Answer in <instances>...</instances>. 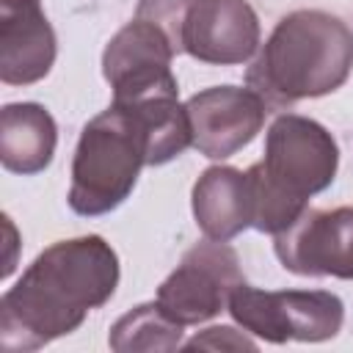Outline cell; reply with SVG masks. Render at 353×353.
I'll return each instance as SVG.
<instances>
[{
    "label": "cell",
    "mask_w": 353,
    "mask_h": 353,
    "mask_svg": "<svg viewBox=\"0 0 353 353\" xmlns=\"http://www.w3.org/2000/svg\"><path fill=\"white\" fill-rule=\"evenodd\" d=\"M243 270L237 251L223 240H204L185 251L182 262L157 287V303L179 325H199L229 306Z\"/></svg>",
    "instance_id": "6"
},
{
    "label": "cell",
    "mask_w": 353,
    "mask_h": 353,
    "mask_svg": "<svg viewBox=\"0 0 353 353\" xmlns=\"http://www.w3.org/2000/svg\"><path fill=\"white\" fill-rule=\"evenodd\" d=\"M196 226L210 240L229 243L240 232L251 229L254 199L248 174L232 165H210L193 185L190 193Z\"/></svg>",
    "instance_id": "12"
},
{
    "label": "cell",
    "mask_w": 353,
    "mask_h": 353,
    "mask_svg": "<svg viewBox=\"0 0 353 353\" xmlns=\"http://www.w3.org/2000/svg\"><path fill=\"white\" fill-rule=\"evenodd\" d=\"M259 17L248 0H193L176 30V55L234 66L259 50Z\"/></svg>",
    "instance_id": "9"
},
{
    "label": "cell",
    "mask_w": 353,
    "mask_h": 353,
    "mask_svg": "<svg viewBox=\"0 0 353 353\" xmlns=\"http://www.w3.org/2000/svg\"><path fill=\"white\" fill-rule=\"evenodd\" d=\"M58 55L55 30L39 0H0V80L30 85L50 74Z\"/></svg>",
    "instance_id": "11"
},
{
    "label": "cell",
    "mask_w": 353,
    "mask_h": 353,
    "mask_svg": "<svg viewBox=\"0 0 353 353\" xmlns=\"http://www.w3.org/2000/svg\"><path fill=\"white\" fill-rule=\"evenodd\" d=\"M190 3L193 0H138L135 17L157 25L168 36V41H171V47L176 52V30H179V22H182V17H185Z\"/></svg>",
    "instance_id": "15"
},
{
    "label": "cell",
    "mask_w": 353,
    "mask_h": 353,
    "mask_svg": "<svg viewBox=\"0 0 353 353\" xmlns=\"http://www.w3.org/2000/svg\"><path fill=\"white\" fill-rule=\"evenodd\" d=\"M58 127L39 102H11L0 110V163L11 174H41L55 154Z\"/></svg>",
    "instance_id": "13"
},
{
    "label": "cell",
    "mask_w": 353,
    "mask_h": 353,
    "mask_svg": "<svg viewBox=\"0 0 353 353\" xmlns=\"http://www.w3.org/2000/svg\"><path fill=\"white\" fill-rule=\"evenodd\" d=\"M273 251L295 276L353 279V207L303 210L295 223L273 234Z\"/></svg>",
    "instance_id": "8"
},
{
    "label": "cell",
    "mask_w": 353,
    "mask_h": 353,
    "mask_svg": "<svg viewBox=\"0 0 353 353\" xmlns=\"http://www.w3.org/2000/svg\"><path fill=\"white\" fill-rule=\"evenodd\" d=\"M353 69V30L320 8H298L281 17L256 50L245 85L268 110H287L301 99H317L345 85Z\"/></svg>",
    "instance_id": "2"
},
{
    "label": "cell",
    "mask_w": 353,
    "mask_h": 353,
    "mask_svg": "<svg viewBox=\"0 0 353 353\" xmlns=\"http://www.w3.org/2000/svg\"><path fill=\"white\" fill-rule=\"evenodd\" d=\"M119 287V256L99 234L58 240L44 248L0 301V347L39 350L77 331L91 309Z\"/></svg>",
    "instance_id": "1"
},
{
    "label": "cell",
    "mask_w": 353,
    "mask_h": 353,
    "mask_svg": "<svg viewBox=\"0 0 353 353\" xmlns=\"http://www.w3.org/2000/svg\"><path fill=\"white\" fill-rule=\"evenodd\" d=\"M182 328L185 325L171 320L157 301L138 303L110 325L108 345L116 353H165L182 347Z\"/></svg>",
    "instance_id": "14"
},
{
    "label": "cell",
    "mask_w": 353,
    "mask_h": 353,
    "mask_svg": "<svg viewBox=\"0 0 353 353\" xmlns=\"http://www.w3.org/2000/svg\"><path fill=\"white\" fill-rule=\"evenodd\" d=\"M143 165H149V138L141 119L110 102L80 132L66 196L72 212L83 218L113 212L132 193Z\"/></svg>",
    "instance_id": "4"
},
{
    "label": "cell",
    "mask_w": 353,
    "mask_h": 353,
    "mask_svg": "<svg viewBox=\"0 0 353 353\" xmlns=\"http://www.w3.org/2000/svg\"><path fill=\"white\" fill-rule=\"evenodd\" d=\"M174 55L168 36L157 25L132 17L102 52V74L113 88V102L132 105L157 97H179L171 72Z\"/></svg>",
    "instance_id": "7"
},
{
    "label": "cell",
    "mask_w": 353,
    "mask_h": 353,
    "mask_svg": "<svg viewBox=\"0 0 353 353\" xmlns=\"http://www.w3.org/2000/svg\"><path fill=\"white\" fill-rule=\"evenodd\" d=\"M226 312L232 320L273 345L284 342H325L334 339L345 323V303L325 290H256L251 284L234 287Z\"/></svg>",
    "instance_id": "5"
},
{
    "label": "cell",
    "mask_w": 353,
    "mask_h": 353,
    "mask_svg": "<svg viewBox=\"0 0 353 353\" xmlns=\"http://www.w3.org/2000/svg\"><path fill=\"white\" fill-rule=\"evenodd\" d=\"M185 350H254L256 342L248 336V331H237L232 325H210L204 331H199L196 336H190L185 345Z\"/></svg>",
    "instance_id": "16"
},
{
    "label": "cell",
    "mask_w": 353,
    "mask_h": 353,
    "mask_svg": "<svg viewBox=\"0 0 353 353\" xmlns=\"http://www.w3.org/2000/svg\"><path fill=\"white\" fill-rule=\"evenodd\" d=\"M185 110L199 154L226 160L256 138L268 105L248 85H212L193 94L185 102Z\"/></svg>",
    "instance_id": "10"
},
{
    "label": "cell",
    "mask_w": 353,
    "mask_h": 353,
    "mask_svg": "<svg viewBox=\"0 0 353 353\" xmlns=\"http://www.w3.org/2000/svg\"><path fill=\"white\" fill-rule=\"evenodd\" d=\"M339 168L334 135L314 119L281 113L265 135V157L245 174L251 182V229L279 234L301 218L309 199L331 188Z\"/></svg>",
    "instance_id": "3"
}]
</instances>
